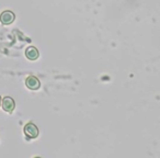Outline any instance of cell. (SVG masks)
I'll return each mask as SVG.
<instances>
[{
  "label": "cell",
  "instance_id": "1",
  "mask_svg": "<svg viewBox=\"0 0 160 158\" xmlns=\"http://www.w3.org/2000/svg\"><path fill=\"white\" fill-rule=\"evenodd\" d=\"M23 131H24V134L28 138H36L38 136V133H40L38 126L34 123H28V124H25Z\"/></svg>",
  "mask_w": 160,
  "mask_h": 158
},
{
  "label": "cell",
  "instance_id": "2",
  "mask_svg": "<svg viewBox=\"0 0 160 158\" xmlns=\"http://www.w3.org/2000/svg\"><path fill=\"white\" fill-rule=\"evenodd\" d=\"M14 20H16V14L12 11H9V10H6L0 14V22L3 25L11 24V23L14 22Z\"/></svg>",
  "mask_w": 160,
  "mask_h": 158
},
{
  "label": "cell",
  "instance_id": "3",
  "mask_svg": "<svg viewBox=\"0 0 160 158\" xmlns=\"http://www.w3.org/2000/svg\"><path fill=\"white\" fill-rule=\"evenodd\" d=\"M1 107H2V109L5 110L6 112L12 113L14 108H16V102H14V100L11 97H5V98L2 99V102H1Z\"/></svg>",
  "mask_w": 160,
  "mask_h": 158
},
{
  "label": "cell",
  "instance_id": "4",
  "mask_svg": "<svg viewBox=\"0 0 160 158\" xmlns=\"http://www.w3.org/2000/svg\"><path fill=\"white\" fill-rule=\"evenodd\" d=\"M25 86H27L30 90H38L41 86V83L35 76H29V77L25 79Z\"/></svg>",
  "mask_w": 160,
  "mask_h": 158
},
{
  "label": "cell",
  "instance_id": "5",
  "mask_svg": "<svg viewBox=\"0 0 160 158\" xmlns=\"http://www.w3.org/2000/svg\"><path fill=\"white\" fill-rule=\"evenodd\" d=\"M25 56L30 60H36L38 58V56H40V53H38V49L36 47L29 46L25 49Z\"/></svg>",
  "mask_w": 160,
  "mask_h": 158
},
{
  "label": "cell",
  "instance_id": "6",
  "mask_svg": "<svg viewBox=\"0 0 160 158\" xmlns=\"http://www.w3.org/2000/svg\"><path fill=\"white\" fill-rule=\"evenodd\" d=\"M1 102H2V99H1V97H0V107H1Z\"/></svg>",
  "mask_w": 160,
  "mask_h": 158
}]
</instances>
